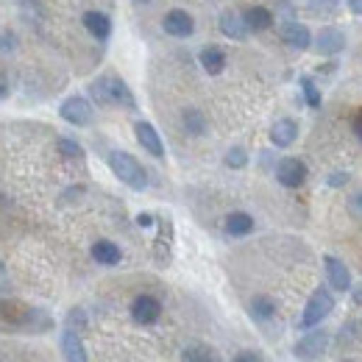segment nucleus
<instances>
[{"label":"nucleus","mask_w":362,"mask_h":362,"mask_svg":"<svg viewBox=\"0 0 362 362\" xmlns=\"http://www.w3.org/2000/svg\"><path fill=\"white\" fill-rule=\"evenodd\" d=\"M298 139V123L293 117H281L271 126V142L276 148H290Z\"/></svg>","instance_id":"nucleus-18"},{"label":"nucleus","mask_w":362,"mask_h":362,"mask_svg":"<svg viewBox=\"0 0 362 362\" xmlns=\"http://www.w3.org/2000/svg\"><path fill=\"white\" fill-rule=\"evenodd\" d=\"M320 56H337L346 50V34L337 28V25H326L315 34V42H313Z\"/></svg>","instance_id":"nucleus-11"},{"label":"nucleus","mask_w":362,"mask_h":362,"mask_svg":"<svg viewBox=\"0 0 362 362\" xmlns=\"http://www.w3.org/2000/svg\"><path fill=\"white\" fill-rule=\"evenodd\" d=\"M59 153H62L64 159H84V148H81L76 139H67V136L59 139Z\"/></svg>","instance_id":"nucleus-26"},{"label":"nucleus","mask_w":362,"mask_h":362,"mask_svg":"<svg viewBox=\"0 0 362 362\" xmlns=\"http://www.w3.org/2000/svg\"><path fill=\"white\" fill-rule=\"evenodd\" d=\"M273 14H276V17H281L284 23H290V20H296L298 8H296L290 0H276V6H273Z\"/></svg>","instance_id":"nucleus-27"},{"label":"nucleus","mask_w":362,"mask_h":362,"mask_svg":"<svg viewBox=\"0 0 362 362\" xmlns=\"http://www.w3.org/2000/svg\"><path fill=\"white\" fill-rule=\"evenodd\" d=\"M90 98L98 106H117V109H129V112L136 109L134 92L129 90V84L115 73H103L98 81H92Z\"/></svg>","instance_id":"nucleus-1"},{"label":"nucleus","mask_w":362,"mask_h":362,"mask_svg":"<svg viewBox=\"0 0 362 362\" xmlns=\"http://www.w3.org/2000/svg\"><path fill=\"white\" fill-rule=\"evenodd\" d=\"M181 126H184V132H187L189 136H204L206 134V129H209L204 112H201V109H192V106L181 112Z\"/></svg>","instance_id":"nucleus-20"},{"label":"nucleus","mask_w":362,"mask_h":362,"mask_svg":"<svg viewBox=\"0 0 362 362\" xmlns=\"http://www.w3.org/2000/svg\"><path fill=\"white\" fill-rule=\"evenodd\" d=\"M323 273H326V284L334 293H349V287H351V271H349V265L343 259L326 254L323 257Z\"/></svg>","instance_id":"nucleus-9"},{"label":"nucleus","mask_w":362,"mask_h":362,"mask_svg":"<svg viewBox=\"0 0 362 362\" xmlns=\"http://www.w3.org/2000/svg\"><path fill=\"white\" fill-rule=\"evenodd\" d=\"M139 3H148V0H139Z\"/></svg>","instance_id":"nucleus-39"},{"label":"nucleus","mask_w":362,"mask_h":362,"mask_svg":"<svg viewBox=\"0 0 362 362\" xmlns=\"http://www.w3.org/2000/svg\"><path fill=\"white\" fill-rule=\"evenodd\" d=\"M346 362H351V360H346Z\"/></svg>","instance_id":"nucleus-40"},{"label":"nucleus","mask_w":362,"mask_h":362,"mask_svg":"<svg viewBox=\"0 0 362 362\" xmlns=\"http://www.w3.org/2000/svg\"><path fill=\"white\" fill-rule=\"evenodd\" d=\"M351 298H354V304H357V307H362V287H357V290L351 293Z\"/></svg>","instance_id":"nucleus-36"},{"label":"nucleus","mask_w":362,"mask_h":362,"mask_svg":"<svg viewBox=\"0 0 362 362\" xmlns=\"http://www.w3.org/2000/svg\"><path fill=\"white\" fill-rule=\"evenodd\" d=\"M62 354H64L67 362H90L81 334L76 329H70V326L62 332Z\"/></svg>","instance_id":"nucleus-15"},{"label":"nucleus","mask_w":362,"mask_h":362,"mask_svg":"<svg viewBox=\"0 0 362 362\" xmlns=\"http://www.w3.org/2000/svg\"><path fill=\"white\" fill-rule=\"evenodd\" d=\"M81 23H84V28H87V34L95 37L98 42H106L109 37H112V20H109V14H103V11H84V17H81Z\"/></svg>","instance_id":"nucleus-16"},{"label":"nucleus","mask_w":362,"mask_h":362,"mask_svg":"<svg viewBox=\"0 0 362 362\" xmlns=\"http://www.w3.org/2000/svg\"><path fill=\"white\" fill-rule=\"evenodd\" d=\"M349 209H351V215H357V218L362 221V192H354V195H351Z\"/></svg>","instance_id":"nucleus-31"},{"label":"nucleus","mask_w":362,"mask_h":362,"mask_svg":"<svg viewBox=\"0 0 362 362\" xmlns=\"http://www.w3.org/2000/svg\"><path fill=\"white\" fill-rule=\"evenodd\" d=\"M231 362H262V357L257 351H240Z\"/></svg>","instance_id":"nucleus-32"},{"label":"nucleus","mask_w":362,"mask_h":362,"mask_svg":"<svg viewBox=\"0 0 362 362\" xmlns=\"http://www.w3.org/2000/svg\"><path fill=\"white\" fill-rule=\"evenodd\" d=\"M329 343H332L329 332H320V329H307V332H304V337L296 343L293 354H296V360H301V362H317L323 354H326Z\"/></svg>","instance_id":"nucleus-4"},{"label":"nucleus","mask_w":362,"mask_h":362,"mask_svg":"<svg viewBox=\"0 0 362 362\" xmlns=\"http://www.w3.org/2000/svg\"><path fill=\"white\" fill-rule=\"evenodd\" d=\"M326 184L337 189V187H343V184H349V173H343V170H334L332 176H326Z\"/></svg>","instance_id":"nucleus-30"},{"label":"nucleus","mask_w":362,"mask_h":362,"mask_svg":"<svg viewBox=\"0 0 362 362\" xmlns=\"http://www.w3.org/2000/svg\"><path fill=\"white\" fill-rule=\"evenodd\" d=\"M218 25H221V34L228 37V40H234V42H245L248 34H251V28L245 25L243 11H234V8H226V11L221 14Z\"/></svg>","instance_id":"nucleus-13"},{"label":"nucleus","mask_w":362,"mask_h":362,"mask_svg":"<svg viewBox=\"0 0 362 362\" xmlns=\"http://www.w3.org/2000/svg\"><path fill=\"white\" fill-rule=\"evenodd\" d=\"M3 95H6V84H3V81H0V98H3Z\"/></svg>","instance_id":"nucleus-37"},{"label":"nucleus","mask_w":362,"mask_h":362,"mask_svg":"<svg viewBox=\"0 0 362 362\" xmlns=\"http://www.w3.org/2000/svg\"><path fill=\"white\" fill-rule=\"evenodd\" d=\"M156 223V218L153 215H148V212H142V215H136V226H142V228H151Z\"/></svg>","instance_id":"nucleus-33"},{"label":"nucleus","mask_w":362,"mask_h":362,"mask_svg":"<svg viewBox=\"0 0 362 362\" xmlns=\"http://www.w3.org/2000/svg\"><path fill=\"white\" fill-rule=\"evenodd\" d=\"M248 313H251L254 320L265 323V320H271L276 315V301H273L271 296H254L251 304H248Z\"/></svg>","instance_id":"nucleus-22"},{"label":"nucleus","mask_w":362,"mask_h":362,"mask_svg":"<svg viewBox=\"0 0 362 362\" xmlns=\"http://www.w3.org/2000/svg\"><path fill=\"white\" fill-rule=\"evenodd\" d=\"M134 136H136V142L142 145V151H148L153 159H165V145H162L159 132L153 129V123H148V120H136Z\"/></svg>","instance_id":"nucleus-12"},{"label":"nucleus","mask_w":362,"mask_h":362,"mask_svg":"<svg viewBox=\"0 0 362 362\" xmlns=\"http://www.w3.org/2000/svg\"><path fill=\"white\" fill-rule=\"evenodd\" d=\"M129 313H132V320L139 323V326H153L162 317V301L156 296L142 293V296H136L134 301H132V310Z\"/></svg>","instance_id":"nucleus-8"},{"label":"nucleus","mask_w":362,"mask_h":362,"mask_svg":"<svg viewBox=\"0 0 362 362\" xmlns=\"http://www.w3.org/2000/svg\"><path fill=\"white\" fill-rule=\"evenodd\" d=\"M301 95H304V103L310 106V109H320V90H317V84L310 78V76H304L301 78Z\"/></svg>","instance_id":"nucleus-24"},{"label":"nucleus","mask_w":362,"mask_h":362,"mask_svg":"<svg viewBox=\"0 0 362 362\" xmlns=\"http://www.w3.org/2000/svg\"><path fill=\"white\" fill-rule=\"evenodd\" d=\"M346 6H349V11H351V14L362 17V0H346Z\"/></svg>","instance_id":"nucleus-35"},{"label":"nucleus","mask_w":362,"mask_h":362,"mask_svg":"<svg viewBox=\"0 0 362 362\" xmlns=\"http://www.w3.org/2000/svg\"><path fill=\"white\" fill-rule=\"evenodd\" d=\"M84 323H87V315H84L81 310H70V315H67V326H70V329L78 332V329H84Z\"/></svg>","instance_id":"nucleus-28"},{"label":"nucleus","mask_w":362,"mask_h":362,"mask_svg":"<svg viewBox=\"0 0 362 362\" xmlns=\"http://www.w3.org/2000/svg\"><path fill=\"white\" fill-rule=\"evenodd\" d=\"M106 162H109V170L123 181L129 189L142 192V189L148 187V173H145V168L139 165V159L132 156L129 151H112Z\"/></svg>","instance_id":"nucleus-2"},{"label":"nucleus","mask_w":362,"mask_h":362,"mask_svg":"<svg viewBox=\"0 0 362 362\" xmlns=\"http://www.w3.org/2000/svg\"><path fill=\"white\" fill-rule=\"evenodd\" d=\"M279 40L287 47H293V50H310L313 42H315L313 31H310L304 23H298V20L281 23V25H279Z\"/></svg>","instance_id":"nucleus-7"},{"label":"nucleus","mask_w":362,"mask_h":362,"mask_svg":"<svg viewBox=\"0 0 362 362\" xmlns=\"http://www.w3.org/2000/svg\"><path fill=\"white\" fill-rule=\"evenodd\" d=\"M243 17H245V25L251 28V34L268 31V28H273V20H276L273 8H268V6H248L243 11Z\"/></svg>","instance_id":"nucleus-17"},{"label":"nucleus","mask_w":362,"mask_h":362,"mask_svg":"<svg viewBox=\"0 0 362 362\" xmlns=\"http://www.w3.org/2000/svg\"><path fill=\"white\" fill-rule=\"evenodd\" d=\"M223 162H226V168H231V170H243L248 165V151L237 145V148H231L226 156H223Z\"/></svg>","instance_id":"nucleus-25"},{"label":"nucleus","mask_w":362,"mask_h":362,"mask_svg":"<svg viewBox=\"0 0 362 362\" xmlns=\"http://www.w3.org/2000/svg\"><path fill=\"white\" fill-rule=\"evenodd\" d=\"M181 362H218V354L204 343H192L181 351Z\"/></svg>","instance_id":"nucleus-23"},{"label":"nucleus","mask_w":362,"mask_h":362,"mask_svg":"<svg viewBox=\"0 0 362 362\" xmlns=\"http://www.w3.org/2000/svg\"><path fill=\"white\" fill-rule=\"evenodd\" d=\"M90 254H92V259H95L98 265H103V268H115V265H120V259H123L120 245L112 243V240H95Z\"/></svg>","instance_id":"nucleus-14"},{"label":"nucleus","mask_w":362,"mask_h":362,"mask_svg":"<svg viewBox=\"0 0 362 362\" xmlns=\"http://www.w3.org/2000/svg\"><path fill=\"white\" fill-rule=\"evenodd\" d=\"M351 132H354V136L362 142V109L354 115V123H351Z\"/></svg>","instance_id":"nucleus-34"},{"label":"nucleus","mask_w":362,"mask_h":362,"mask_svg":"<svg viewBox=\"0 0 362 362\" xmlns=\"http://www.w3.org/2000/svg\"><path fill=\"white\" fill-rule=\"evenodd\" d=\"M273 173H276V181H279L281 187H287V189L304 187V181L310 176L304 159H298V156H281V159L276 162V170H273Z\"/></svg>","instance_id":"nucleus-5"},{"label":"nucleus","mask_w":362,"mask_h":362,"mask_svg":"<svg viewBox=\"0 0 362 362\" xmlns=\"http://www.w3.org/2000/svg\"><path fill=\"white\" fill-rule=\"evenodd\" d=\"M3 271H6V265H3V259H0V276H3Z\"/></svg>","instance_id":"nucleus-38"},{"label":"nucleus","mask_w":362,"mask_h":362,"mask_svg":"<svg viewBox=\"0 0 362 362\" xmlns=\"http://www.w3.org/2000/svg\"><path fill=\"white\" fill-rule=\"evenodd\" d=\"M59 115H62L64 123L78 126V129L90 126L92 120H95V109H92V103L87 100V98H81V95H70L67 100H62Z\"/></svg>","instance_id":"nucleus-6"},{"label":"nucleus","mask_w":362,"mask_h":362,"mask_svg":"<svg viewBox=\"0 0 362 362\" xmlns=\"http://www.w3.org/2000/svg\"><path fill=\"white\" fill-rule=\"evenodd\" d=\"M162 28H165V34H170L173 40H187V37L195 34V20H192V14L184 11V8H170V11L162 17Z\"/></svg>","instance_id":"nucleus-10"},{"label":"nucleus","mask_w":362,"mask_h":362,"mask_svg":"<svg viewBox=\"0 0 362 362\" xmlns=\"http://www.w3.org/2000/svg\"><path fill=\"white\" fill-rule=\"evenodd\" d=\"M228 237H248L254 231V218L248 212H231L223 223Z\"/></svg>","instance_id":"nucleus-21"},{"label":"nucleus","mask_w":362,"mask_h":362,"mask_svg":"<svg viewBox=\"0 0 362 362\" xmlns=\"http://www.w3.org/2000/svg\"><path fill=\"white\" fill-rule=\"evenodd\" d=\"M198 62H201L204 73H209V76H221V73L226 70V50H223V47H218V45L201 47Z\"/></svg>","instance_id":"nucleus-19"},{"label":"nucleus","mask_w":362,"mask_h":362,"mask_svg":"<svg viewBox=\"0 0 362 362\" xmlns=\"http://www.w3.org/2000/svg\"><path fill=\"white\" fill-rule=\"evenodd\" d=\"M334 310V290L329 287H317L315 293L310 296V301L304 304V313H301V320H298V329L307 332V329H315L320 326L326 317L332 315Z\"/></svg>","instance_id":"nucleus-3"},{"label":"nucleus","mask_w":362,"mask_h":362,"mask_svg":"<svg viewBox=\"0 0 362 362\" xmlns=\"http://www.w3.org/2000/svg\"><path fill=\"white\" fill-rule=\"evenodd\" d=\"M337 0H310V8L313 14H323V11H334Z\"/></svg>","instance_id":"nucleus-29"}]
</instances>
